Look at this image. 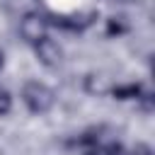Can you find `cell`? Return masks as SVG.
Listing matches in <instances>:
<instances>
[{"label": "cell", "mask_w": 155, "mask_h": 155, "mask_svg": "<svg viewBox=\"0 0 155 155\" xmlns=\"http://www.w3.org/2000/svg\"><path fill=\"white\" fill-rule=\"evenodd\" d=\"M10 109H12V97H10V92L5 87H0V116L7 114Z\"/></svg>", "instance_id": "obj_5"}, {"label": "cell", "mask_w": 155, "mask_h": 155, "mask_svg": "<svg viewBox=\"0 0 155 155\" xmlns=\"http://www.w3.org/2000/svg\"><path fill=\"white\" fill-rule=\"evenodd\" d=\"M126 2H140V0H126Z\"/></svg>", "instance_id": "obj_11"}, {"label": "cell", "mask_w": 155, "mask_h": 155, "mask_svg": "<svg viewBox=\"0 0 155 155\" xmlns=\"http://www.w3.org/2000/svg\"><path fill=\"white\" fill-rule=\"evenodd\" d=\"M34 48H36V58L44 63V65H48V68H56L61 61H63V51H61V46L53 41V39H41L39 44H34Z\"/></svg>", "instance_id": "obj_3"}, {"label": "cell", "mask_w": 155, "mask_h": 155, "mask_svg": "<svg viewBox=\"0 0 155 155\" xmlns=\"http://www.w3.org/2000/svg\"><path fill=\"white\" fill-rule=\"evenodd\" d=\"M22 99H24V104H27V109L31 114H46L53 107L56 94H53V90L48 85H44L39 80H31V82H27L22 87Z\"/></svg>", "instance_id": "obj_1"}, {"label": "cell", "mask_w": 155, "mask_h": 155, "mask_svg": "<svg viewBox=\"0 0 155 155\" xmlns=\"http://www.w3.org/2000/svg\"><path fill=\"white\" fill-rule=\"evenodd\" d=\"M133 155H153V153H150V148H148L145 143H138V145L133 148Z\"/></svg>", "instance_id": "obj_8"}, {"label": "cell", "mask_w": 155, "mask_h": 155, "mask_svg": "<svg viewBox=\"0 0 155 155\" xmlns=\"http://www.w3.org/2000/svg\"><path fill=\"white\" fill-rule=\"evenodd\" d=\"M104 150H107V155H128V150H126L121 143H109Z\"/></svg>", "instance_id": "obj_7"}, {"label": "cell", "mask_w": 155, "mask_h": 155, "mask_svg": "<svg viewBox=\"0 0 155 155\" xmlns=\"http://www.w3.org/2000/svg\"><path fill=\"white\" fill-rule=\"evenodd\" d=\"M85 155H107V150H104L102 145H94V148H87Z\"/></svg>", "instance_id": "obj_9"}, {"label": "cell", "mask_w": 155, "mask_h": 155, "mask_svg": "<svg viewBox=\"0 0 155 155\" xmlns=\"http://www.w3.org/2000/svg\"><path fill=\"white\" fill-rule=\"evenodd\" d=\"M2 65H5V56L0 53V70H2Z\"/></svg>", "instance_id": "obj_10"}, {"label": "cell", "mask_w": 155, "mask_h": 155, "mask_svg": "<svg viewBox=\"0 0 155 155\" xmlns=\"http://www.w3.org/2000/svg\"><path fill=\"white\" fill-rule=\"evenodd\" d=\"M46 31H48V19L39 12H27L19 22V34L29 44H39L41 39H46Z\"/></svg>", "instance_id": "obj_2"}, {"label": "cell", "mask_w": 155, "mask_h": 155, "mask_svg": "<svg viewBox=\"0 0 155 155\" xmlns=\"http://www.w3.org/2000/svg\"><path fill=\"white\" fill-rule=\"evenodd\" d=\"M111 94H114L116 99H138V97L143 94V90H140V85L131 82V85H116V87L111 90Z\"/></svg>", "instance_id": "obj_4"}, {"label": "cell", "mask_w": 155, "mask_h": 155, "mask_svg": "<svg viewBox=\"0 0 155 155\" xmlns=\"http://www.w3.org/2000/svg\"><path fill=\"white\" fill-rule=\"evenodd\" d=\"M124 29H126V24H124L121 19H116V17H114V19H109V27H107V31H109V34H121Z\"/></svg>", "instance_id": "obj_6"}]
</instances>
